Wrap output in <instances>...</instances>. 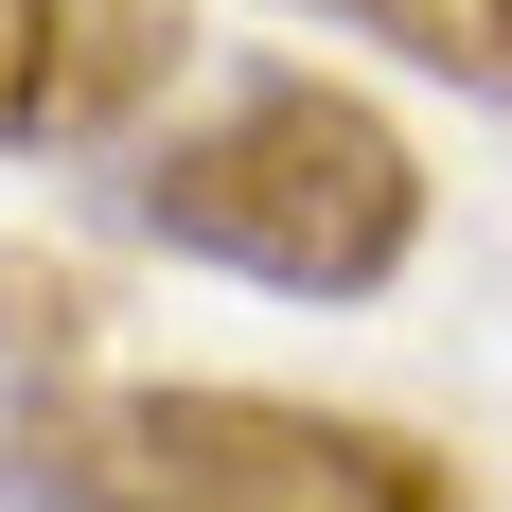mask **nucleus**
<instances>
[{
	"label": "nucleus",
	"mask_w": 512,
	"mask_h": 512,
	"mask_svg": "<svg viewBox=\"0 0 512 512\" xmlns=\"http://www.w3.org/2000/svg\"><path fill=\"white\" fill-rule=\"evenodd\" d=\"M177 53H195L177 0H0V159L124 142L177 89Z\"/></svg>",
	"instance_id": "7ed1b4c3"
},
{
	"label": "nucleus",
	"mask_w": 512,
	"mask_h": 512,
	"mask_svg": "<svg viewBox=\"0 0 512 512\" xmlns=\"http://www.w3.org/2000/svg\"><path fill=\"white\" fill-rule=\"evenodd\" d=\"M124 230L230 265L265 301H371L424 230V159L389 106L318 89V71H248V89H212L195 124H159L124 159Z\"/></svg>",
	"instance_id": "f257e3e1"
},
{
	"label": "nucleus",
	"mask_w": 512,
	"mask_h": 512,
	"mask_svg": "<svg viewBox=\"0 0 512 512\" xmlns=\"http://www.w3.org/2000/svg\"><path fill=\"white\" fill-rule=\"evenodd\" d=\"M318 18H354V36H389L407 71H460V89L512 106V0H318Z\"/></svg>",
	"instance_id": "20e7f679"
},
{
	"label": "nucleus",
	"mask_w": 512,
	"mask_h": 512,
	"mask_svg": "<svg viewBox=\"0 0 512 512\" xmlns=\"http://www.w3.org/2000/svg\"><path fill=\"white\" fill-rule=\"evenodd\" d=\"M18 512H460L407 424L283 407V389H18L0 424Z\"/></svg>",
	"instance_id": "f03ea898"
}]
</instances>
